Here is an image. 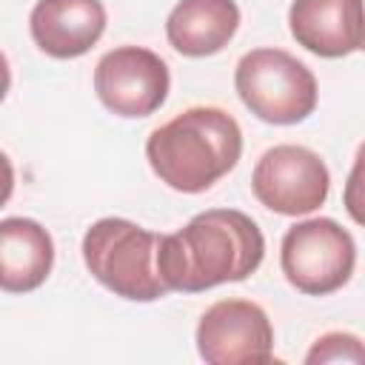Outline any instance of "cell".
<instances>
[{
    "label": "cell",
    "instance_id": "14",
    "mask_svg": "<svg viewBox=\"0 0 365 365\" xmlns=\"http://www.w3.org/2000/svg\"><path fill=\"white\" fill-rule=\"evenodd\" d=\"M342 205H345L348 217L356 225L365 228V140L356 148L354 165L348 171V180H345V188H342Z\"/></svg>",
    "mask_w": 365,
    "mask_h": 365
},
{
    "label": "cell",
    "instance_id": "15",
    "mask_svg": "<svg viewBox=\"0 0 365 365\" xmlns=\"http://www.w3.org/2000/svg\"><path fill=\"white\" fill-rule=\"evenodd\" d=\"M362 11H365V0H362ZM362 51H365V43H362Z\"/></svg>",
    "mask_w": 365,
    "mask_h": 365
},
{
    "label": "cell",
    "instance_id": "3",
    "mask_svg": "<svg viewBox=\"0 0 365 365\" xmlns=\"http://www.w3.org/2000/svg\"><path fill=\"white\" fill-rule=\"evenodd\" d=\"M160 242L154 234L123 217H103L83 234V262L114 297L154 302L171 288L160 274Z\"/></svg>",
    "mask_w": 365,
    "mask_h": 365
},
{
    "label": "cell",
    "instance_id": "2",
    "mask_svg": "<svg viewBox=\"0 0 365 365\" xmlns=\"http://www.w3.org/2000/svg\"><path fill=\"white\" fill-rule=\"evenodd\" d=\"M242 154L240 123L217 106H191L145 140L151 171L180 194L208 191Z\"/></svg>",
    "mask_w": 365,
    "mask_h": 365
},
{
    "label": "cell",
    "instance_id": "6",
    "mask_svg": "<svg viewBox=\"0 0 365 365\" xmlns=\"http://www.w3.org/2000/svg\"><path fill=\"white\" fill-rule=\"evenodd\" d=\"M331 174L325 160L294 143H282L268 148L251 174L254 197L274 214L302 217L317 211L328 200Z\"/></svg>",
    "mask_w": 365,
    "mask_h": 365
},
{
    "label": "cell",
    "instance_id": "9",
    "mask_svg": "<svg viewBox=\"0 0 365 365\" xmlns=\"http://www.w3.org/2000/svg\"><path fill=\"white\" fill-rule=\"evenodd\" d=\"M288 29L291 37L317 57H348L365 43L362 0H294Z\"/></svg>",
    "mask_w": 365,
    "mask_h": 365
},
{
    "label": "cell",
    "instance_id": "5",
    "mask_svg": "<svg viewBox=\"0 0 365 365\" xmlns=\"http://www.w3.org/2000/svg\"><path fill=\"white\" fill-rule=\"evenodd\" d=\"M279 265L291 288L308 297H325L351 279L356 265V242L336 220L311 217L285 231Z\"/></svg>",
    "mask_w": 365,
    "mask_h": 365
},
{
    "label": "cell",
    "instance_id": "8",
    "mask_svg": "<svg viewBox=\"0 0 365 365\" xmlns=\"http://www.w3.org/2000/svg\"><path fill=\"white\" fill-rule=\"evenodd\" d=\"M197 354L208 365L274 362V328L251 299H220L197 322Z\"/></svg>",
    "mask_w": 365,
    "mask_h": 365
},
{
    "label": "cell",
    "instance_id": "12",
    "mask_svg": "<svg viewBox=\"0 0 365 365\" xmlns=\"http://www.w3.org/2000/svg\"><path fill=\"white\" fill-rule=\"evenodd\" d=\"M237 29V0H180L165 17V37L182 57H211L222 51Z\"/></svg>",
    "mask_w": 365,
    "mask_h": 365
},
{
    "label": "cell",
    "instance_id": "13",
    "mask_svg": "<svg viewBox=\"0 0 365 365\" xmlns=\"http://www.w3.org/2000/svg\"><path fill=\"white\" fill-rule=\"evenodd\" d=\"M305 362L308 365H322V362H359V365H365V342L354 334L331 331L311 345V351L305 354Z\"/></svg>",
    "mask_w": 365,
    "mask_h": 365
},
{
    "label": "cell",
    "instance_id": "10",
    "mask_svg": "<svg viewBox=\"0 0 365 365\" xmlns=\"http://www.w3.org/2000/svg\"><path fill=\"white\" fill-rule=\"evenodd\" d=\"M29 31L48 57L74 60L103 37L106 6L100 0H37L29 14Z\"/></svg>",
    "mask_w": 365,
    "mask_h": 365
},
{
    "label": "cell",
    "instance_id": "7",
    "mask_svg": "<svg viewBox=\"0 0 365 365\" xmlns=\"http://www.w3.org/2000/svg\"><path fill=\"white\" fill-rule=\"evenodd\" d=\"M171 88L165 60L143 46H117L94 66V91L100 103L125 120L154 114Z\"/></svg>",
    "mask_w": 365,
    "mask_h": 365
},
{
    "label": "cell",
    "instance_id": "11",
    "mask_svg": "<svg viewBox=\"0 0 365 365\" xmlns=\"http://www.w3.org/2000/svg\"><path fill=\"white\" fill-rule=\"evenodd\" d=\"M54 265L51 234L29 217H6L0 222V285L6 294H29L40 288Z\"/></svg>",
    "mask_w": 365,
    "mask_h": 365
},
{
    "label": "cell",
    "instance_id": "4",
    "mask_svg": "<svg viewBox=\"0 0 365 365\" xmlns=\"http://www.w3.org/2000/svg\"><path fill=\"white\" fill-rule=\"evenodd\" d=\"M234 88L242 106L271 125H297L317 108L314 71L282 48L245 51L234 68Z\"/></svg>",
    "mask_w": 365,
    "mask_h": 365
},
{
    "label": "cell",
    "instance_id": "1",
    "mask_svg": "<svg viewBox=\"0 0 365 365\" xmlns=\"http://www.w3.org/2000/svg\"><path fill=\"white\" fill-rule=\"evenodd\" d=\"M265 257L259 225L237 208H208L177 234H163L160 274L171 291L200 294L248 279Z\"/></svg>",
    "mask_w": 365,
    "mask_h": 365
}]
</instances>
